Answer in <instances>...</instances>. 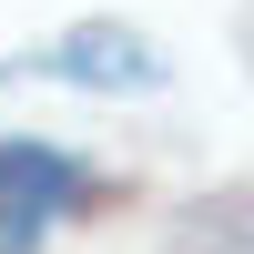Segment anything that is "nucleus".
<instances>
[{"label":"nucleus","instance_id":"nucleus-2","mask_svg":"<svg viewBox=\"0 0 254 254\" xmlns=\"http://www.w3.org/2000/svg\"><path fill=\"white\" fill-rule=\"evenodd\" d=\"M10 71L71 81V92H163V81H173V61H163V41L132 31V20H81V31H61V41H41V51H20Z\"/></svg>","mask_w":254,"mask_h":254},{"label":"nucleus","instance_id":"nucleus-1","mask_svg":"<svg viewBox=\"0 0 254 254\" xmlns=\"http://www.w3.org/2000/svg\"><path fill=\"white\" fill-rule=\"evenodd\" d=\"M81 193H92L81 153L10 132V142H0V254H41V244L61 234V224L81 214Z\"/></svg>","mask_w":254,"mask_h":254}]
</instances>
